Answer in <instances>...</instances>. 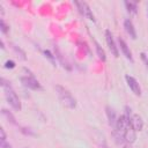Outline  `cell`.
Returning <instances> with one entry per match:
<instances>
[{"mask_svg": "<svg viewBox=\"0 0 148 148\" xmlns=\"http://www.w3.org/2000/svg\"><path fill=\"white\" fill-rule=\"evenodd\" d=\"M116 131L119 134H121L124 139L130 143H133L136 139V131L134 130V127L132 126V124L130 123L128 118L125 114H121L117 118Z\"/></svg>", "mask_w": 148, "mask_h": 148, "instance_id": "obj_1", "label": "cell"}, {"mask_svg": "<svg viewBox=\"0 0 148 148\" xmlns=\"http://www.w3.org/2000/svg\"><path fill=\"white\" fill-rule=\"evenodd\" d=\"M1 87L5 91V97L7 99V102L9 103V105L15 110V111H20L22 109L21 105V101L18 98V96L16 95V92L14 91L13 87L10 86V83L8 81H6L3 77L1 79Z\"/></svg>", "mask_w": 148, "mask_h": 148, "instance_id": "obj_2", "label": "cell"}, {"mask_svg": "<svg viewBox=\"0 0 148 148\" xmlns=\"http://www.w3.org/2000/svg\"><path fill=\"white\" fill-rule=\"evenodd\" d=\"M56 92H57V96H58L59 101L66 108L74 109L76 106V99L74 98V96L72 95V92L67 88H65V87H62L60 84H57L56 86Z\"/></svg>", "mask_w": 148, "mask_h": 148, "instance_id": "obj_3", "label": "cell"}, {"mask_svg": "<svg viewBox=\"0 0 148 148\" xmlns=\"http://www.w3.org/2000/svg\"><path fill=\"white\" fill-rule=\"evenodd\" d=\"M125 116L128 118L130 123L132 124V126L134 127L135 131H141L143 128V120H142V118L139 114L133 113L132 110L128 106L125 108Z\"/></svg>", "mask_w": 148, "mask_h": 148, "instance_id": "obj_4", "label": "cell"}, {"mask_svg": "<svg viewBox=\"0 0 148 148\" xmlns=\"http://www.w3.org/2000/svg\"><path fill=\"white\" fill-rule=\"evenodd\" d=\"M21 83L31 90H42V86L38 82V80L35 79L34 75H25V76H21Z\"/></svg>", "mask_w": 148, "mask_h": 148, "instance_id": "obj_5", "label": "cell"}, {"mask_svg": "<svg viewBox=\"0 0 148 148\" xmlns=\"http://www.w3.org/2000/svg\"><path fill=\"white\" fill-rule=\"evenodd\" d=\"M74 5L77 7L79 12L83 16H86L87 18H89L91 21H95V16H94V14H92V12H91V9H90V7L88 6L87 2H84V1H74Z\"/></svg>", "mask_w": 148, "mask_h": 148, "instance_id": "obj_6", "label": "cell"}, {"mask_svg": "<svg viewBox=\"0 0 148 148\" xmlns=\"http://www.w3.org/2000/svg\"><path fill=\"white\" fill-rule=\"evenodd\" d=\"M105 39H106V43H108V46H109V49H110L111 53H112L116 58H118V57H119L118 46L116 45V42H114V39H113L112 34H111V31H110V30H105Z\"/></svg>", "mask_w": 148, "mask_h": 148, "instance_id": "obj_7", "label": "cell"}, {"mask_svg": "<svg viewBox=\"0 0 148 148\" xmlns=\"http://www.w3.org/2000/svg\"><path fill=\"white\" fill-rule=\"evenodd\" d=\"M125 80L127 82V86L130 87V89L134 92V95L136 96H141V88H140V84L139 82L131 75H125Z\"/></svg>", "mask_w": 148, "mask_h": 148, "instance_id": "obj_8", "label": "cell"}, {"mask_svg": "<svg viewBox=\"0 0 148 148\" xmlns=\"http://www.w3.org/2000/svg\"><path fill=\"white\" fill-rule=\"evenodd\" d=\"M118 43H119V47H120V50H121L123 54L125 56V58H126V59H128L131 62H133L134 60H133V57H132V52H131L130 47L127 46L126 42H125L123 38H119V39H118Z\"/></svg>", "mask_w": 148, "mask_h": 148, "instance_id": "obj_9", "label": "cell"}, {"mask_svg": "<svg viewBox=\"0 0 148 148\" xmlns=\"http://www.w3.org/2000/svg\"><path fill=\"white\" fill-rule=\"evenodd\" d=\"M124 28H125L126 32L130 35V37H131L132 39H135V38H136L135 28H134V25H133V22H132L130 18H127V20L124 21Z\"/></svg>", "mask_w": 148, "mask_h": 148, "instance_id": "obj_10", "label": "cell"}, {"mask_svg": "<svg viewBox=\"0 0 148 148\" xmlns=\"http://www.w3.org/2000/svg\"><path fill=\"white\" fill-rule=\"evenodd\" d=\"M106 114H108V119H109L110 125L116 128V123H117L118 117L116 116V112L113 111V109H111L110 106H106Z\"/></svg>", "mask_w": 148, "mask_h": 148, "instance_id": "obj_11", "label": "cell"}, {"mask_svg": "<svg viewBox=\"0 0 148 148\" xmlns=\"http://www.w3.org/2000/svg\"><path fill=\"white\" fill-rule=\"evenodd\" d=\"M94 43H95V47H96V53L98 56V58L102 60V61H105L106 60V54H105V51L102 49V46L94 39Z\"/></svg>", "mask_w": 148, "mask_h": 148, "instance_id": "obj_12", "label": "cell"}, {"mask_svg": "<svg viewBox=\"0 0 148 148\" xmlns=\"http://www.w3.org/2000/svg\"><path fill=\"white\" fill-rule=\"evenodd\" d=\"M125 6L128 10V13L135 15L138 13V3L136 2H132V1H125Z\"/></svg>", "mask_w": 148, "mask_h": 148, "instance_id": "obj_13", "label": "cell"}, {"mask_svg": "<svg viewBox=\"0 0 148 148\" xmlns=\"http://www.w3.org/2000/svg\"><path fill=\"white\" fill-rule=\"evenodd\" d=\"M2 116L3 117H6V119H7V121L9 123V124H12V125H17V123H16V120H15V117L9 112V111H7L6 109H2Z\"/></svg>", "mask_w": 148, "mask_h": 148, "instance_id": "obj_14", "label": "cell"}, {"mask_svg": "<svg viewBox=\"0 0 148 148\" xmlns=\"http://www.w3.org/2000/svg\"><path fill=\"white\" fill-rule=\"evenodd\" d=\"M13 50L15 51V53H16V54H18V57H20L22 60H25V59H27V57H25V52H24L23 50H21L18 46L13 45Z\"/></svg>", "mask_w": 148, "mask_h": 148, "instance_id": "obj_15", "label": "cell"}, {"mask_svg": "<svg viewBox=\"0 0 148 148\" xmlns=\"http://www.w3.org/2000/svg\"><path fill=\"white\" fill-rule=\"evenodd\" d=\"M44 54H45V57L53 64V66H56V56H53L49 50H45V51H44Z\"/></svg>", "mask_w": 148, "mask_h": 148, "instance_id": "obj_16", "label": "cell"}, {"mask_svg": "<svg viewBox=\"0 0 148 148\" xmlns=\"http://www.w3.org/2000/svg\"><path fill=\"white\" fill-rule=\"evenodd\" d=\"M0 28H1L2 34H7V32H8V30H9V27H8V25L5 23L3 18H1V20H0Z\"/></svg>", "mask_w": 148, "mask_h": 148, "instance_id": "obj_17", "label": "cell"}, {"mask_svg": "<svg viewBox=\"0 0 148 148\" xmlns=\"http://www.w3.org/2000/svg\"><path fill=\"white\" fill-rule=\"evenodd\" d=\"M140 57H141V60L143 61V64H145V66H146V68L148 69V58H147V56H146V53H140Z\"/></svg>", "mask_w": 148, "mask_h": 148, "instance_id": "obj_18", "label": "cell"}, {"mask_svg": "<svg viewBox=\"0 0 148 148\" xmlns=\"http://www.w3.org/2000/svg\"><path fill=\"white\" fill-rule=\"evenodd\" d=\"M15 67V62L13 61V60H7L6 62H5V68H14Z\"/></svg>", "mask_w": 148, "mask_h": 148, "instance_id": "obj_19", "label": "cell"}, {"mask_svg": "<svg viewBox=\"0 0 148 148\" xmlns=\"http://www.w3.org/2000/svg\"><path fill=\"white\" fill-rule=\"evenodd\" d=\"M0 148H12V146L6 140H0Z\"/></svg>", "mask_w": 148, "mask_h": 148, "instance_id": "obj_20", "label": "cell"}, {"mask_svg": "<svg viewBox=\"0 0 148 148\" xmlns=\"http://www.w3.org/2000/svg\"><path fill=\"white\" fill-rule=\"evenodd\" d=\"M21 132H22V133H24L25 135H35V133H34L30 128H24V127H23V128L21 130Z\"/></svg>", "mask_w": 148, "mask_h": 148, "instance_id": "obj_21", "label": "cell"}, {"mask_svg": "<svg viewBox=\"0 0 148 148\" xmlns=\"http://www.w3.org/2000/svg\"><path fill=\"white\" fill-rule=\"evenodd\" d=\"M0 140H6V133L2 127L0 128Z\"/></svg>", "mask_w": 148, "mask_h": 148, "instance_id": "obj_22", "label": "cell"}, {"mask_svg": "<svg viewBox=\"0 0 148 148\" xmlns=\"http://www.w3.org/2000/svg\"><path fill=\"white\" fill-rule=\"evenodd\" d=\"M0 45H1V49L5 50V45H3V40H0Z\"/></svg>", "mask_w": 148, "mask_h": 148, "instance_id": "obj_23", "label": "cell"}]
</instances>
